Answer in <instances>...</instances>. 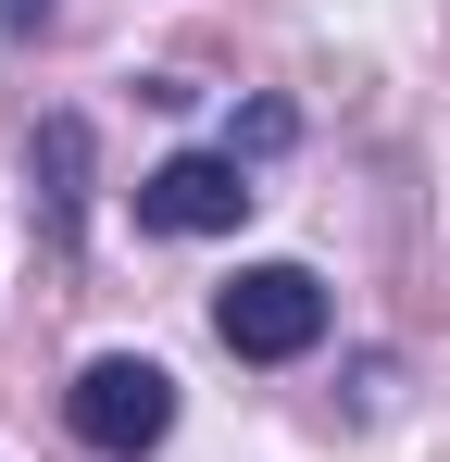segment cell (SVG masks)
I'll return each mask as SVG.
<instances>
[{"label": "cell", "instance_id": "1", "mask_svg": "<svg viewBox=\"0 0 450 462\" xmlns=\"http://www.w3.org/2000/svg\"><path fill=\"white\" fill-rule=\"evenodd\" d=\"M75 438L100 462H138V450H163V425H175V375L163 363H138V350H100L88 375H75Z\"/></svg>", "mask_w": 450, "mask_h": 462}, {"label": "cell", "instance_id": "6", "mask_svg": "<svg viewBox=\"0 0 450 462\" xmlns=\"http://www.w3.org/2000/svg\"><path fill=\"white\" fill-rule=\"evenodd\" d=\"M0 25H51V0H0Z\"/></svg>", "mask_w": 450, "mask_h": 462}, {"label": "cell", "instance_id": "5", "mask_svg": "<svg viewBox=\"0 0 450 462\" xmlns=\"http://www.w3.org/2000/svg\"><path fill=\"white\" fill-rule=\"evenodd\" d=\"M238 151H288V100H250L238 113Z\"/></svg>", "mask_w": 450, "mask_h": 462}, {"label": "cell", "instance_id": "3", "mask_svg": "<svg viewBox=\"0 0 450 462\" xmlns=\"http://www.w3.org/2000/svg\"><path fill=\"white\" fill-rule=\"evenodd\" d=\"M250 200H263V188L238 175V151H175V162L138 175V226L150 237H225Z\"/></svg>", "mask_w": 450, "mask_h": 462}, {"label": "cell", "instance_id": "4", "mask_svg": "<svg viewBox=\"0 0 450 462\" xmlns=\"http://www.w3.org/2000/svg\"><path fill=\"white\" fill-rule=\"evenodd\" d=\"M38 200H51V237H75V213H88V125L75 113L38 125Z\"/></svg>", "mask_w": 450, "mask_h": 462}, {"label": "cell", "instance_id": "2", "mask_svg": "<svg viewBox=\"0 0 450 462\" xmlns=\"http://www.w3.org/2000/svg\"><path fill=\"white\" fill-rule=\"evenodd\" d=\"M213 337L238 363H300V350L325 337V288H313L300 263H250V275L213 300Z\"/></svg>", "mask_w": 450, "mask_h": 462}]
</instances>
